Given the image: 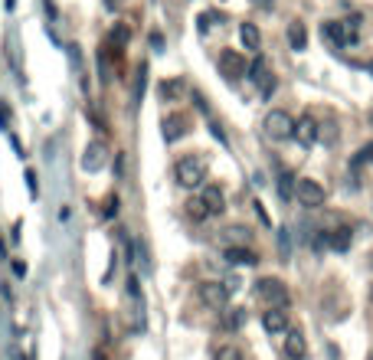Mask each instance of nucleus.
<instances>
[{
	"mask_svg": "<svg viewBox=\"0 0 373 360\" xmlns=\"http://www.w3.org/2000/svg\"><path fill=\"white\" fill-rule=\"evenodd\" d=\"M249 79H252V82L259 86L262 99H269V95L275 92V75H272V69L265 66V59H262V56L252 62V66H249Z\"/></svg>",
	"mask_w": 373,
	"mask_h": 360,
	"instance_id": "1a4fd4ad",
	"label": "nucleus"
},
{
	"mask_svg": "<svg viewBox=\"0 0 373 360\" xmlns=\"http://www.w3.org/2000/svg\"><path fill=\"white\" fill-rule=\"evenodd\" d=\"M161 128H164V141H167V144H174L177 138L186 135V118H184V115H177V112H171V115H164Z\"/></svg>",
	"mask_w": 373,
	"mask_h": 360,
	"instance_id": "ddd939ff",
	"label": "nucleus"
},
{
	"mask_svg": "<svg viewBox=\"0 0 373 360\" xmlns=\"http://www.w3.org/2000/svg\"><path fill=\"white\" fill-rule=\"evenodd\" d=\"M262 131L269 141H288V138H295V118L285 108H272L262 122Z\"/></svg>",
	"mask_w": 373,
	"mask_h": 360,
	"instance_id": "7ed1b4c3",
	"label": "nucleus"
},
{
	"mask_svg": "<svg viewBox=\"0 0 373 360\" xmlns=\"http://www.w3.org/2000/svg\"><path fill=\"white\" fill-rule=\"evenodd\" d=\"M128 39H131V30H128V23H115L112 30H108V50H124L128 46Z\"/></svg>",
	"mask_w": 373,
	"mask_h": 360,
	"instance_id": "aec40b11",
	"label": "nucleus"
},
{
	"mask_svg": "<svg viewBox=\"0 0 373 360\" xmlns=\"http://www.w3.org/2000/svg\"><path fill=\"white\" fill-rule=\"evenodd\" d=\"M186 92L184 79H164L161 86H157V95H161V102H180V95Z\"/></svg>",
	"mask_w": 373,
	"mask_h": 360,
	"instance_id": "dca6fc26",
	"label": "nucleus"
},
{
	"mask_svg": "<svg viewBox=\"0 0 373 360\" xmlns=\"http://www.w3.org/2000/svg\"><path fill=\"white\" fill-rule=\"evenodd\" d=\"M370 360H373V357H370Z\"/></svg>",
	"mask_w": 373,
	"mask_h": 360,
	"instance_id": "7c9ffc66",
	"label": "nucleus"
},
{
	"mask_svg": "<svg viewBox=\"0 0 373 360\" xmlns=\"http://www.w3.org/2000/svg\"><path fill=\"white\" fill-rule=\"evenodd\" d=\"M256 295H259V301H265L269 308H288V301H291V295H288V288L282 278H259V282H256Z\"/></svg>",
	"mask_w": 373,
	"mask_h": 360,
	"instance_id": "20e7f679",
	"label": "nucleus"
},
{
	"mask_svg": "<svg viewBox=\"0 0 373 360\" xmlns=\"http://www.w3.org/2000/svg\"><path fill=\"white\" fill-rule=\"evenodd\" d=\"M174 177L184 190H197V187H203V180H207V161H203L200 154H186V158L177 161Z\"/></svg>",
	"mask_w": 373,
	"mask_h": 360,
	"instance_id": "f03ea898",
	"label": "nucleus"
},
{
	"mask_svg": "<svg viewBox=\"0 0 373 360\" xmlns=\"http://www.w3.org/2000/svg\"><path fill=\"white\" fill-rule=\"evenodd\" d=\"M200 200H203V207L210 210V216H220V213L226 210V193L220 187H207V190L200 193Z\"/></svg>",
	"mask_w": 373,
	"mask_h": 360,
	"instance_id": "4468645a",
	"label": "nucleus"
},
{
	"mask_svg": "<svg viewBox=\"0 0 373 360\" xmlns=\"http://www.w3.org/2000/svg\"><path fill=\"white\" fill-rule=\"evenodd\" d=\"M220 75H226L229 82H236V79L249 75L246 56H242V53H236V50H223V53H220Z\"/></svg>",
	"mask_w": 373,
	"mask_h": 360,
	"instance_id": "6e6552de",
	"label": "nucleus"
},
{
	"mask_svg": "<svg viewBox=\"0 0 373 360\" xmlns=\"http://www.w3.org/2000/svg\"><path fill=\"white\" fill-rule=\"evenodd\" d=\"M288 43H291V50H305V46H308V30H305L301 20L288 23Z\"/></svg>",
	"mask_w": 373,
	"mask_h": 360,
	"instance_id": "4be33fe9",
	"label": "nucleus"
},
{
	"mask_svg": "<svg viewBox=\"0 0 373 360\" xmlns=\"http://www.w3.org/2000/svg\"><path fill=\"white\" fill-rule=\"evenodd\" d=\"M223 256H226V262H233V265H256V262H259V256L249 246H226Z\"/></svg>",
	"mask_w": 373,
	"mask_h": 360,
	"instance_id": "2eb2a0df",
	"label": "nucleus"
},
{
	"mask_svg": "<svg viewBox=\"0 0 373 360\" xmlns=\"http://www.w3.org/2000/svg\"><path fill=\"white\" fill-rule=\"evenodd\" d=\"M278 193H282V200H291V197H295V177H291V174H282V177H278Z\"/></svg>",
	"mask_w": 373,
	"mask_h": 360,
	"instance_id": "bb28decb",
	"label": "nucleus"
},
{
	"mask_svg": "<svg viewBox=\"0 0 373 360\" xmlns=\"http://www.w3.org/2000/svg\"><path fill=\"white\" fill-rule=\"evenodd\" d=\"M350 243H354V233H350L347 226H341L334 233H327V246L334 249V252H347Z\"/></svg>",
	"mask_w": 373,
	"mask_h": 360,
	"instance_id": "6ab92c4d",
	"label": "nucleus"
},
{
	"mask_svg": "<svg viewBox=\"0 0 373 360\" xmlns=\"http://www.w3.org/2000/svg\"><path fill=\"white\" fill-rule=\"evenodd\" d=\"M197 295H200V301H203L207 308L223 311L226 305H229V295H233V292L226 288V282H200Z\"/></svg>",
	"mask_w": 373,
	"mask_h": 360,
	"instance_id": "423d86ee",
	"label": "nucleus"
},
{
	"mask_svg": "<svg viewBox=\"0 0 373 360\" xmlns=\"http://www.w3.org/2000/svg\"><path fill=\"white\" fill-rule=\"evenodd\" d=\"M239 39H242L246 50H252V53L262 50V33L256 23H239Z\"/></svg>",
	"mask_w": 373,
	"mask_h": 360,
	"instance_id": "f3484780",
	"label": "nucleus"
},
{
	"mask_svg": "<svg viewBox=\"0 0 373 360\" xmlns=\"http://www.w3.org/2000/svg\"><path fill=\"white\" fill-rule=\"evenodd\" d=\"M213 360H242V350L233 348V344H223V348L213 350Z\"/></svg>",
	"mask_w": 373,
	"mask_h": 360,
	"instance_id": "a878e982",
	"label": "nucleus"
},
{
	"mask_svg": "<svg viewBox=\"0 0 373 360\" xmlns=\"http://www.w3.org/2000/svg\"><path fill=\"white\" fill-rule=\"evenodd\" d=\"M285 354H288V360L308 357V341H305V334H301L298 328H288L285 331Z\"/></svg>",
	"mask_w": 373,
	"mask_h": 360,
	"instance_id": "9b49d317",
	"label": "nucleus"
},
{
	"mask_svg": "<svg viewBox=\"0 0 373 360\" xmlns=\"http://www.w3.org/2000/svg\"><path fill=\"white\" fill-rule=\"evenodd\" d=\"M124 321L135 334H144V328H148V305H144L135 275H128V288H124Z\"/></svg>",
	"mask_w": 373,
	"mask_h": 360,
	"instance_id": "f257e3e1",
	"label": "nucleus"
},
{
	"mask_svg": "<svg viewBox=\"0 0 373 360\" xmlns=\"http://www.w3.org/2000/svg\"><path fill=\"white\" fill-rule=\"evenodd\" d=\"M102 164H105V148H102L99 141H92L86 148V158H82V167L86 171H99Z\"/></svg>",
	"mask_w": 373,
	"mask_h": 360,
	"instance_id": "a211bd4d",
	"label": "nucleus"
},
{
	"mask_svg": "<svg viewBox=\"0 0 373 360\" xmlns=\"http://www.w3.org/2000/svg\"><path fill=\"white\" fill-rule=\"evenodd\" d=\"M144 86H148V62H141L135 73V102L144 99Z\"/></svg>",
	"mask_w": 373,
	"mask_h": 360,
	"instance_id": "393cba45",
	"label": "nucleus"
},
{
	"mask_svg": "<svg viewBox=\"0 0 373 360\" xmlns=\"http://www.w3.org/2000/svg\"><path fill=\"white\" fill-rule=\"evenodd\" d=\"M262 328H265L269 334H285V331H288V314H285V308H269V311H262Z\"/></svg>",
	"mask_w": 373,
	"mask_h": 360,
	"instance_id": "f8f14e48",
	"label": "nucleus"
},
{
	"mask_svg": "<svg viewBox=\"0 0 373 360\" xmlns=\"http://www.w3.org/2000/svg\"><path fill=\"white\" fill-rule=\"evenodd\" d=\"M92 360H108V354H105L102 348H95V350H92Z\"/></svg>",
	"mask_w": 373,
	"mask_h": 360,
	"instance_id": "c85d7f7f",
	"label": "nucleus"
},
{
	"mask_svg": "<svg viewBox=\"0 0 373 360\" xmlns=\"http://www.w3.org/2000/svg\"><path fill=\"white\" fill-rule=\"evenodd\" d=\"M318 135H321V131H318V122H314L311 115H301L298 122H295V141H298L301 148H311V144L318 141Z\"/></svg>",
	"mask_w": 373,
	"mask_h": 360,
	"instance_id": "9d476101",
	"label": "nucleus"
},
{
	"mask_svg": "<svg viewBox=\"0 0 373 360\" xmlns=\"http://www.w3.org/2000/svg\"><path fill=\"white\" fill-rule=\"evenodd\" d=\"M367 69H370V73H373V59H370V66H367Z\"/></svg>",
	"mask_w": 373,
	"mask_h": 360,
	"instance_id": "c756f323",
	"label": "nucleus"
},
{
	"mask_svg": "<svg viewBox=\"0 0 373 360\" xmlns=\"http://www.w3.org/2000/svg\"><path fill=\"white\" fill-rule=\"evenodd\" d=\"M357 17L354 20H344V23H337V20H327L321 23V37L327 43H334V46H350V43H357Z\"/></svg>",
	"mask_w": 373,
	"mask_h": 360,
	"instance_id": "39448f33",
	"label": "nucleus"
},
{
	"mask_svg": "<svg viewBox=\"0 0 373 360\" xmlns=\"http://www.w3.org/2000/svg\"><path fill=\"white\" fill-rule=\"evenodd\" d=\"M122 3H124V0H105V7H108V10H122Z\"/></svg>",
	"mask_w": 373,
	"mask_h": 360,
	"instance_id": "cd10ccee",
	"label": "nucleus"
},
{
	"mask_svg": "<svg viewBox=\"0 0 373 360\" xmlns=\"http://www.w3.org/2000/svg\"><path fill=\"white\" fill-rule=\"evenodd\" d=\"M246 308H229L226 311L223 308V328L226 331H239V328H242V324H246Z\"/></svg>",
	"mask_w": 373,
	"mask_h": 360,
	"instance_id": "5701e85b",
	"label": "nucleus"
},
{
	"mask_svg": "<svg viewBox=\"0 0 373 360\" xmlns=\"http://www.w3.org/2000/svg\"><path fill=\"white\" fill-rule=\"evenodd\" d=\"M249 239H252V233H249L246 226H229V229H223L226 246H249Z\"/></svg>",
	"mask_w": 373,
	"mask_h": 360,
	"instance_id": "412c9836",
	"label": "nucleus"
},
{
	"mask_svg": "<svg viewBox=\"0 0 373 360\" xmlns=\"http://www.w3.org/2000/svg\"><path fill=\"white\" fill-rule=\"evenodd\" d=\"M295 200L308 210H318V207H324V187L311 177H301V180H295Z\"/></svg>",
	"mask_w": 373,
	"mask_h": 360,
	"instance_id": "0eeeda50",
	"label": "nucleus"
},
{
	"mask_svg": "<svg viewBox=\"0 0 373 360\" xmlns=\"http://www.w3.org/2000/svg\"><path fill=\"white\" fill-rule=\"evenodd\" d=\"M186 216H190V220H210V210L203 207L200 197H193V200H186Z\"/></svg>",
	"mask_w": 373,
	"mask_h": 360,
	"instance_id": "b1692460",
	"label": "nucleus"
}]
</instances>
